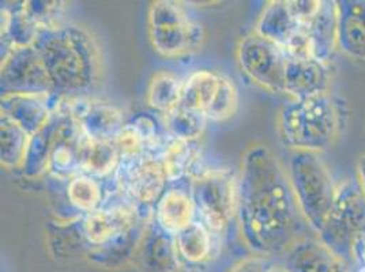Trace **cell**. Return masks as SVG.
<instances>
[{"label": "cell", "mask_w": 365, "mask_h": 272, "mask_svg": "<svg viewBox=\"0 0 365 272\" xmlns=\"http://www.w3.org/2000/svg\"><path fill=\"white\" fill-rule=\"evenodd\" d=\"M143 219L152 218L142 215L131 202L122 197L119 202L103 204L98 210L83 215V231L91 248H97L130 231Z\"/></svg>", "instance_id": "7c38bea8"}, {"label": "cell", "mask_w": 365, "mask_h": 272, "mask_svg": "<svg viewBox=\"0 0 365 272\" xmlns=\"http://www.w3.org/2000/svg\"><path fill=\"white\" fill-rule=\"evenodd\" d=\"M113 145L120 155V161L133 159L149 152L154 154L145 136L139 132L131 121L124 124L120 132L113 139Z\"/></svg>", "instance_id": "836d02e7"}, {"label": "cell", "mask_w": 365, "mask_h": 272, "mask_svg": "<svg viewBox=\"0 0 365 272\" xmlns=\"http://www.w3.org/2000/svg\"><path fill=\"white\" fill-rule=\"evenodd\" d=\"M118 191L146 218L154 216V207L167 191L168 177L158 154H143L122 159L113 174Z\"/></svg>", "instance_id": "ba28073f"}, {"label": "cell", "mask_w": 365, "mask_h": 272, "mask_svg": "<svg viewBox=\"0 0 365 272\" xmlns=\"http://www.w3.org/2000/svg\"><path fill=\"white\" fill-rule=\"evenodd\" d=\"M0 93L11 94H55L46 67L34 46L16 48L0 67Z\"/></svg>", "instance_id": "30bf717a"}, {"label": "cell", "mask_w": 365, "mask_h": 272, "mask_svg": "<svg viewBox=\"0 0 365 272\" xmlns=\"http://www.w3.org/2000/svg\"><path fill=\"white\" fill-rule=\"evenodd\" d=\"M63 105L74 117L82 135L91 140L113 142L125 124L122 110L103 100L63 98Z\"/></svg>", "instance_id": "8fae6325"}, {"label": "cell", "mask_w": 365, "mask_h": 272, "mask_svg": "<svg viewBox=\"0 0 365 272\" xmlns=\"http://www.w3.org/2000/svg\"><path fill=\"white\" fill-rule=\"evenodd\" d=\"M66 197L71 209L83 216L103 207L104 189L98 179L79 173L66 184Z\"/></svg>", "instance_id": "f1b7e54d"}, {"label": "cell", "mask_w": 365, "mask_h": 272, "mask_svg": "<svg viewBox=\"0 0 365 272\" xmlns=\"http://www.w3.org/2000/svg\"><path fill=\"white\" fill-rule=\"evenodd\" d=\"M354 261H359L360 266L365 268V237L361 239L359 244L356 245L354 249Z\"/></svg>", "instance_id": "8d00e7d4"}, {"label": "cell", "mask_w": 365, "mask_h": 272, "mask_svg": "<svg viewBox=\"0 0 365 272\" xmlns=\"http://www.w3.org/2000/svg\"><path fill=\"white\" fill-rule=\"evenodd\" d=\"M357 180L360 182L365 194V154L359 158V162H357Z\"/></svg>", "instance_id": "74e56055"}, {"label": "cell", "mask_w": 365, "mask_h": 272, "mask_svg": "<svg viewBox=\"0 0 365 272\" xmlns=\"http://www.w3.org/2000/svg\"><path fill=\"white\" fill-rule=\"evenodd\" d=\"M46 240L51 253L58 260L86 257L91 249L83 231V216L49 222Z\"/></svg>", "instance_id": "ffe728a7"}, {"label": "cell", "mask_w": 365, "mask_h": 272, "mask_svg": "<svg viewBox=\"0 0 365 272\" xmlns=\"http://www.w3.org/2000/svg\"><path fill=\"white\" fill-rule=\"evenodd\" d=\"M287 172L305 222L318 236L336 195L333 176L319 154L308 152H293Z\"/></svg>", "instance_id": "277c9868"}, {"label": "cell", "mask_w": 365, "mask_h": 272, "mask_svg": "<svg viewBox=\"0 0 365 272\" xmlns=\"http://www.w3.org/2000/svg\"><path fill=\"white\" fill-rule=\"evenodd\" d=\"M287 3H288L290 13L303 26L309 23L315 16H318L323 6V1L319 0H289Z\"/></svg>", "instance_id": "e575fe53"}, {"label": "cell", "mask_w": 365, "mask_h": 272, "mask_svg": "<svg viewBox=\"0 0 365 272\" xmlns=\"http://www.w3.org/2000/svg\"><path fill=\"white\" fill-rule=\"evenodd\" d=\"M149 221L150 219H143L137 226L119 236L118 239L108 242L106 245L91 248L86 258L93 266L106 270H118L125 267L127 264L134 261Z\"/></svg>", "instance_id": "d6986e66"}, {"label": "cell", "mask_w": 365, "mask_h": 272, "mask_svg": "<svg viewBox=\"0 0 365 272\" xmlns=\"http://www.w3.org/2000/svg\"><path fill=\"white\" fill-rule=\"evenodd\" d=\"M148 31L153 48L164 58H180L197 52L203 40L202 25L192 19L182 3L153 1L148 13Z\"/></svg>", "instance_id": "8992f818"}, {"label": "cell", "mask_w": 365, "mask_h": 272, "mask_svg": "<svg viewBox=\"0 0 365 272\" xmlns=\"http://www.w3.org/2000/svg\"><path fill=\"white\" fill-rule=\"evenodd\" d=\"M225 75L213 70H197L182 82L180 105L206 116L212 112L222 89Z\"/></svg>", "instance_id": "7402d4cb"}, {"label": "cell", "mask_w": 365, "mask_h": 272, "mask_svg": "<svg viewBox=\"0 0 365 272\" xmlns=\"http://www.w3.org/2000/svg\"><path fill=\"white\" fill-rule=\"evenodd\" d=\"M22 7L40 31L58 28L67 22L64 18L67 9L66 1L31 0L22 1Z\"/></svg>", "instance_id": "d6a6232c"}, {"label": "cell", "mask_w": 365, "mask_h": 272, "mask_svg": "<svg viewBox=\"0 0 365 272\" xmlns=\"http://www.w3.org/2000/svg\"><path fill=\"white\" fill-rule=\"evenodd\" d=\"M236 216L247 248L264 258L282 256L293 242L312 231L300 211L288 172L264 145H254L244 152Z\"/></svg>", "instance_id": "6da1fadb"}, {"label": "cell", "mask_w": 365, "mask_h": 272, "mask_svg": "<svg viewBox=\"0 0 365 272\" xmlns=\"http://www.w3.org/2000/svg\"><path fill=\"white\" fill-rule=\"evenodd\" d=\"M120 164V155L113 142L91 140L86 136L81 142V173L96 179L113 176Z\"/></svg>", "instance_id": "4316f807"}, {"label": "cell", "mask_w": 365, "mask_h": 272, "mask_svg": "<svg viewBox=\"0 0 365 272\" xmlns=\"http://www.w3.org/2000/svg\"><path fill=\"white\" fill-rule=\"evenodd\" d=\"M33 46L46 67L55 94L61 98L88 97L100 83L101 51L86 28L66 22L40 31Z\"/></svg>", "instance_id": "7a4b0ae2"}, {"label": "cell", "mask_w": 365, "mask_h": 272, "mask_svg": "<svg viewBox=\"0 0 365 272\" xmlns=\"http://www.w3.org/2000/svg\"><path fill=\"white\" fill-rule=\"evenodd\" d=\"M207 121L203 113L182 105L164 115V127L168 135L187 142H195L202 136Z\"/></svg>", "instance_id": "1f68e13d"}, {"label": "cell", "mask_w": 365, "mask_h": 272, "mask_svg": "<svg viewBox=\"0 0 365 272\" xmlns=\"http://www.w3.org/2000/svg\"><path fill=\"white\" fill-rule=\"evenodd\" d=\"M56 124V113H53V116L48 121L46 127L40 130L37 134L31 136L25 161L21 167V172L26 179L34 180L48 174Z\"/></svg>", "instance_id": "83f0119b"}, {"label": "cell", "mask_w": 365, "mask_h": 272, "mask_svg": "<svg viewBox=\"0 0 365 272\" xmlns=\"http://www.w3.org/2000/svg\"><path fill=\"white\" fill-rule=\"evenodd\" d=\"M134 263L139 272H179L182 268L175 236L160 226L154 216L145 229Z\"/></svg>", "instance_id": "9a60e30c"}, {"label": "cell", "mask_w": 365, "mask_h": 272, "mask_svg": "<svg viewBox=\"0 0 365 272\" xmlns=\"http://www.w3.org/2000/svg\"><path fill=\"white\" fill-rule=\"evenodd\" d=\"M302 29L303 25L290 13L288 3L275 0L264 7L254 33L284 48Z\"/></svg>", "instance_id": "603a6c76"}, {"label": "cell", "mask_w": 365, "mask_h": 272, "mask_svg": "<svg viewBox=\"0 0 365 272\" xmlns=\"http://www.w3.org/2000/svg\"><path fill=\"white\" fill-rule=\"evenodd\" d=\"M58 94H11L0 100V115L7 116L29 135L43 130L61 108Z\"/></svg>", "instance_id": "5bb4252c"}, {"label": "cell", "mask_w": 365, "mask_h": 272, "mask_svg": "<svg viewBox=\"0 0 365 272\" xmlns=\"http://www.w3.org/2000/svg\"><path fill=\"white\" fill-rule=\"evenodd\" d=\"M288 272H350L349 264L334 253L317 234L293 242L281 256Z\"/></svg>", "instance_id": "2e32d148"}, {"label": "cell", "mask_w": 365, "mask_h": 272, "mask_svg": "<svg viewBox=\"0 0 365 272\" xmlns=\"http://www.w3.org/2000/svg\"><path fill=\"white\" fill-rule=\"evenodd\" d=\"M318 237L348 264L354 261L356 245L365 237V194L357 177L336 185L333 207Z\"/></svg>", "instance_id": "5b68a950"}, {"label": "cell", "mask_w": 365, "mask_h": 272, "mask_svg": "<svg viewBox=\"0 0 365 272\" xmlns=\"http://www.w3.org/2000/svg\"><path fill=\"white\" fill-rule=\"evenodd\" d=\"M267 272H288L284 267H282V264H272V266H269V270Z\"/></svg>", "instance_id": "f35d334b"}, {"label": "cell", "mask_w": 365, "mask_h": 272, "mask_svg": "<svg viewBox=\"0 0 365 272\" xmlns=\"http://www.w3.org/2000/svg\"><path fill=\"white\" fill-rule=\"evenodd\" d=\"M182 82L170 71H158L152 76L146 101L153 109L165 115L180 105L182 100Z\"/></svg>", "instance_id": "4dcf8cb0"}, {"label": "cell", "mask_w": 365, "mask_h": 272, "mask_svg": "<svg viewBox=\"0 0 365 272\" xmlns=\"http://www.w3.org/2000/svg\"><path fill=\"white\" fill-rule=\"evenodd\" d=\"M336 3V48L350 61L365 64V0Z\"/></svg>", "instance_id": "e0dca14e"}, {"label": "cell", "mask_w": 365, "mask_h": 272, "mask_svg": "<svg viewBox=\"0 0 365 272\" xmlns=\"http://www.w3.org/2000/svg\"><path fill=\"white\" fill-rule=\"evenodd\" d=\"M214 233L209 227L195 219L175 234L180 258L190 266H200L215 257Z\"/></svg>", "instance_id": "d4e9b609"}, {"label": "cell", "mask_w": 365, "mask_h": 272, "mask_svg": "<svg viewBox=\"0 0 365 272\" xmlns=\"http://www.w3.org/2000/svg\"><path fill=\"white\" fill-rule=\"evenodd\" d=\"M31 135L16 122L0 115V162L6 169H21Z\"/></svg>", "instance_id": "f546056e"}, {"label": "cell", "mask_w": 365, "mask_h": 272, "mask_svg": "<svg viewBox=\"0 0 365 272\" xmlns=\"http://www.w3.org/2000/svg\"><path fill=\"white\" fill-rule=\"evenodd\" d=\"M331 67L315 58H288L285 71V93L294 100H303L330 91Z\"/></svg>", "instance_id": "ac0fdd59"}, {"label": "cell", "mask_w": 365, "mask_h": 272, "mask_svg": "<svg viewBox=\"0 0 365 272\" xmlns=\"http://www.w3.org/2000/svg\"><path fill=\"white\" fill-rule=\"evenodd\" d=\"M195 204L190 191L182 188H167L154 207L155 222L170 234H178L195 221Z\"/></svg>", "instance_id": "44dd1931"}, {"label": "cell", "mask_w": 365, "mask_h": 272, "mask_svg": "<svg viewBox=\"0 0 365 272\" xmlns=\"http://www.w3.org/2000/svg\"><path fill=\"white\" fill-rule=\"evenodd\" d=\"M158 155L165 169L168 182H182L197 172L199 150L195 142L169 137Z\"/></svg>", "instance_id": "484cf974"}, {"label": "cell", "mask_w": 365, "mask_h": 272, "mask_svg": "<svg viewBox=\"0 0 365 272\" xmlns=\"http://www.w3.org/2000/svg\"><path fill=\"white\" fill-rule=\"evenodd\" d=\"M348 117V106L330 91L293 100L278 115L279 137L293 152L320 154L334 145L346 127Z\"/></svg>", "instance_id": "3957f363"}, {"label": "cell", "mask_w": 365, "mask_h": 272, "mask_svg": "<svg viewBox=\"0 0 365 272\" xmlns=\"http://www.w3.org/2000/svg\"><path fill=\"white\" fill-rule=\"evenodd\" d=\"M236 55L242 71L254 83L272 93H285L288 56L281 46L252 33L240 40Z\"/></svg>", "instance_id": "9c48e42d"}, {"label": "cell", "mask_w": 365, "mask_h": 272, "mask_svg": "<svg viewBox=\"0 0 365 272\" xmlns=\"http://www.w3.org/2000/svg\"><path fill=\"white\" fill-rule=\"evenodd\" d=\"M315 59L329 63L336 48V3L323 1L318 16L304 26Z\"/></svg>", "instance_id": "cb8c5ba5"}, {"label": "cell", "mask_w": 365, "mask_h": 272, "mask_svg": "<svg viewBox=\"0 0 365 272\" xmlns=\"http://www.w3.org/2000/svg\"><path fill=\"white\" fill-rule=\"evenodd\" d=\"M56 131L48 167L52 180L68 182L81 173V142L82 132L70 112L61 105L56 112Z\"/></svg>", "instance_id": "4fadbf2b"}, {"label": "cell", "mask_w": 365, "mask_h": 272, "mask_svg": "<svg viewBox=\"0 0 365 272\" xmlns=\"http://www.w3.org/2000/svg\"><path fill=\"white\" fill-rule=\"evenodd\" d=\"M269 266L264 257L248 256L236 263L229 272H267Z\"/></svg>", "instance_id": "d590c367"}, {"label": "cell", "mask_w": 365, "mask_h": 272, "mask_svg": "<svg viewBox=\"0 0 365 272\" xmlns=\"http://www.w3.org/2000/svg\"><path fill=\"white\" fill-rule=\"evenodd\" d=\"M357 272H365V268H363V267H360V270Z\"/></svg>", "instance_id": "ab89813d"}, {"label": "cell", "mask_w": 365, "mask_h": 272, "mask_svg": "<svg viewBox=\"0 0 365 272\" xmlns=\"http://www.w3.org/2000/svg\"><path fill=\"white\" fill-rule=\"evenodd\" d=\"M190 188L199 221L214 234L222 233L237 215L239 177L229 169L197 170Z\"/></svg>", "instance_id": "52a82bcc"}]
</instances>
